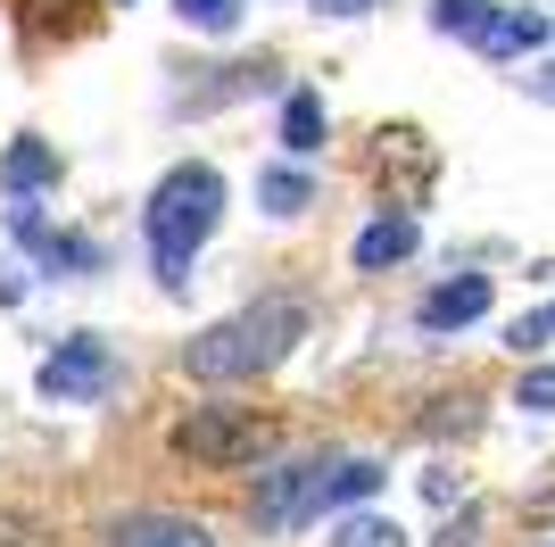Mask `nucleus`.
Masks as SVG:
<instances>
[{
  "label": "nucleus",
  "mask_w": 555,
  "mask_h": 547,
  "mask_svg": "<svg viewBox=\"0 0 555 547\" xmlns=\"http://www.w3.org/2000/svg\"><path fill=\"white\" fill-rule=\"evenodd\" d=\"M299 341H307V298H257L241 316L208 323V332L183 348V365L199 382H249V373H274Z\"/></svg>",
  "instance_id": "nucleus-1"
},
{
  "label": "nucleus",
  "mask_w": 555,
  "mask_h": 547,
  "mask_svg": "<svg viewBox=\"0 0 555 547\" xmlns=\"http://www.w3.org/2000/svg\"><path fill=\"white\" fill-rule=\"evenodd\" d=\"M373 489H382V465H365V456H299L282 473H257L249 514H257V531H299L315 514H332V506H365Z\"/></svg>",
  "instance_id": "nucleus-2"
},
{
  "label": "nucleus",
  "mask_w": 555,
  "mask_h": 547,
  "mask_svg": "<svg viewBox=\"0 0 555 547\" xmlns=\"http://www.w3.org/2000/svg\"><path fill=\"white\" fill-rule=\"evenodd\" d=\"M216 216H224V175H216L208 158H183V166L158 175L141 225H150V250H158V282L166 291H183V266H191V250L216 232Z\"/></svg>",
  "instance_id": "nucleus-3"
},
{
  "label": "nucleus",
  "mask_w": 555,
  "mask_h": 547,
  "mask_svg": "<svg viewBox=\"0 0 555 547\" xmlns=\"http://www.w3.org/2000/svg\"><path fill=\"white\" fill-rule=\"evenodd\" d=\"M266 448H274V423L257 407H191L183 423H175V456H183V465L232 473V465H257Z\"/></svg>",
  "instance_id": "nucleus-4"
},
{
  "label": "nucleus",
  "mask_w": 555,
  "mask_h": 547,
  "mask_svg": "<svg viewBox=\"0 0 555 547\" xmlns=\"http://www.w3.org/2000/svg\"><path fill=\"white\" fill-rule=\"evenodd\" d=\"M116 382H125V365H116V348L100 332H75V341H59L42 357V398H59V407H100Z\"/></svg>",
  "instance_id": "nucleus-5"
},
{
  "label": "nucleus",
  "mask_w": 555,
  "mask_h": 547,
  "mask_svg": "<svg viewBox=\"0 0 555 547\" xmlns=\"http://www.w3.org/2000/svg\"><path fill=\"white\" fill-rule=\"evenodd\" d=\"M9 232L34 250V266H42V274H100V241H83V232H59L34 200H9Z\"/></svg>",
  "instance_id": "nucleus-6"
},
{
  "label": "nucleus",
  "mask_w": 555,
  "mask_h": 547,
  "mask_svg": "<svg viewBox=\"0 0 555 547\" xmlns=\"http://www.w3.org/2000/svg\"><path fill=\"white\" fill-rule=\"evenodd\" d=\"M489 274H456V282H440V291H423V332H464V323H481L489 316Z\"/></svg>",
  "instance_id": "nucleus-7"
},
{
  "label": "nucleus",
  "mask_w": 555,
  "mask_h": 547,
  "mask_svg": "<svg viewBox=\"0 0 555 547\" xmlns=\"http://www.w3.org/2000/svg\"><path fill=\"white\" fill-rule=\"evenodd\" d=\"M50 182H59V141L17 133L9 150H0V191H9V200H34V191H50Z\"/></svg>",
  "instance_id": "nucleus-8"
},
{
  "label": "nucleus",
  "mask_w": 555,
  "mask_h": 547,
  "mask_svg": "<svg viewBox=\"0 0 555 547\" xmlns=\"http://www.w3.org/2000/svg\"><path fill=\"white\" fill-rule=\"evenodd\" d=\"M108 547H216L208 523H191V514H158V506H141L125 523H108Z\"/></svg>",
  "instance_id": "nucleus-9"
},
{
  "label": "nucleus",
  "mask_w": 555,
  "mask_h": 547,
  "mask_svg": "<svg viewBox=\"0 0 555 547\" xmlns=\"http://www.w3.org/2000/svg\"><path fill=\"white\" fill-rule=\"evenodd\" d=\"M415 216H373L365 232H357V266L365 274H382V266H398V257H415Z\"/></svg>",
  "instance_id": "nucleus-10"
},
{
  "label": "nucleus",
  "mask_w": 555,
  "mask_h": 547,
  "mask_svg": "<svg viewBox=\"0 0 555 547\" xmlns=\"http://www.w3.org/2000/svg\"><path fill=\"white\" fill-rule=\"evenodd\" d=\"M282 150H291V158H315V150H324V91H291V100H282Z\"/></svg>",
  "instance_id": "nucleus-11"
},
{
  "label": "nucleus",
  "mask_w": 555,
  "mask_h": 547,
  "mask_svg": "<svg viewBox=\"0 0 555 547\" xmlns=\"http://www.w3.org/2000/svg\"><path fill=\"white\" fill-rule=\"evenodd\" d=\"M539 42H547V17H539V9H498V25L481 34L489 59H522V50H539Z\"/></svg>",
  "instance_id": "nucleus-12"
},
{
  "label": "nucleus",
  "mask_w": 555,
  "mask_h": 547,
  "mask_svg": "<svg viewBox=\"0 0 555 547\" xmlns=\"http://www.w3.org/2000/svg\"><path fill=\"white\" fill-rule=\"evenodd\" d=\"M431 25L456 34V42H481L489 25H498V0H431Z\"/></svg>",
  "instance_id": "nucleus-13"
},
{
  "label": "nucleus",
  "mask_w": 555,
  "mask_h": 547,
  "mask_svg": "<svg viewBox=\"0 0 555 547\" xmlns=\"http://www.w3.org/2000/svg\"><path fill=\"white\" fill-rule=\"evenodd\" d=\"M257 200L274 207V216H299V207L315 200V182H307L299 166H266V175H257Z\"/></svg>",
  "instance_id": "nucleus-14"
},
{
  "label": "nucleus",
  "mask_w": 555,
  "mask_h": 547,
  "mask_svg": "<svg viewBox=\"0 0 555 547\" xmlns=\"http://www.w3.org/2000/svg\"><path fill=\"white\" fill-rule=\"evenodd\" d=\"M332 547H406V531L390 523V514H340V531H332Z\"/></svg>",
  "instance_id": "nucleus-15"
},
{
  "label": "nucleus",
  "mask_w": 555,
  "mask_h": 547,
  "mask_svg": "<svg viewBox=\"0 0 555 547\" xmlns=\"http://www.w3.org/2000/svg\"><path fill=\"white\" fill-rule=\"evenodd\" d=\"M183 9V25H199V34H232L241 25V0H175Z\"/></svg>",
  "instance_id": "nucleus-16"
},
{
  "label": "nucleus",
  "mask_w": 555,
  "mask_h": 547,
  "mask_svg": "<svg viewBox=\"0 0 555 547\" xmlns=\"http://www.w3.org/2000/svg\"><path fill=\"white\" fill-rule=\"evenodd\" d=\"M514 407H522V415H555V365H531V373H522Z\"/></svg>",
  "instance_id": "nucleus-17"
},
{
  "label": "nucleus",
  "mask_w": 555,
  "mask_h": 547,
  "mask_svg": "<svg viewBox=\"0 0 555 547\" xmlns=\"http://www.w3.org/2000/svg\"><path fill=\"white\" fill-rule=\"evenodd\" d=\"M547 341H555V307H539V316H514V332H506L514 357H531V348H547Z\"/></svg>",
  "instance_id": "nucleus-18"
},
{
  "label": "nucleus",
  "mask_w": 555,
  "mask_h": 547,
  "mask_svg": "<svg viewBox=\"0 0 555 547\" xmlns=\"http://www.w3.org/2000/svg\"><path fill=\"white\" fill-rule=\"evenodd\" d=\"M440 547H473V514H456V523L440 531Z\"/></svg>",
  "instance_id": "nucleus-19"
},
{
  "label": "nucleus",
  "mask_w": 555,
  "mask_h": 547,
  "mask_svg": "<svg viewBox=\"0 0 555 547\" xmlns=\"http://www.w3.org/2000/svg\"><path fill=\"white\" fill-rule=\"evenodd\" d=\"M315 9H324V17H365L373 0H315Z\"/></svg>",
  "instance_id": "nucleus-20"
},
{
  "label": "nucleus",
  "mask_w": 555,
  "mask_h": 547,
  "mask_svg": "<svg viewBox=\"0 0 555 547\" xmlns=\"http://www.w3.org/2000/svg\"><path fill=\"white\" fill-rule=\"evenodd\" d=\"M59 9H67V0H34V17H59Z\"/></svg>",
  "instance_id": "nucleus-21"
}]
</instances>
